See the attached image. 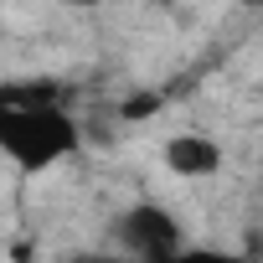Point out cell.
<instances>
[{
    "label": "cell",
    "mask_w": 263,
    "mask_h": 263,
    "mask_svg": "<svg viewBox=\"0 0 263 263\" xmlns=\"http://www.w3.org/2000/svg\"><path fill=\"white\" fill-rule=\"evenodd\" d=\"M62 6H78V11H88V6H98V0H62Z\"/></svg>",
    "instance_id": "cell-5"
},
{
    "label": "cell",
    "mask_w": 263,
    "mask_h": 263,
    "mask_svg": "<svg viewBox=\"0 0 263 263\" xmlns=\"http://www.w3.org/2000/svg\"><path fill=\"white\" fill-rule=\"evenodd\" d=\"M83 145L78 119L47 93V88H6L0 93V150L21 176H42L57 171L62 160H72Z\"/></svg>",
    "instance_id": "cell-1"
},
{
    "label": "cell",
    "mask_w": 263,
    "mask_h": 263,
    "mask_svg": "<svg viewBox=\"0 0 263 263\" xmlns=\"http://www.w3.org/2000/svg\"><path fill=\"white\" fill-rule=\"evenodd\" d=\"M155 263H248L242 253H227V248H181L171 258H155Z\"/></svg>",
    "instance_id": "cell-4"
},
{
    "label": "cell",
    "mask_w": 263,
    "mask_h": 263,
    "mask_svg": "<svg viewBox=\"0 0 263 263\" xmlns=\"http://www.w3.org/2000/svg\"><path fill=\"white\" fill-rule=\"evenodd\" d=\"M160 155H165V171L181 181H206L222 171V145L212 135H171Z\"/></svg>",
    "instance_id": "cell-3"
},
{
    "label": "cell",
    "mask_w": 263,
    "mask_h": 263,
    "mask_svg": "<svg viewBox=\"0 0 263 263\" xmlns=\"http://www.w3.org/2000/svg\"><path fill=\"white\" fill-rule=\"evenodd\" d=\"M242 6H253V11H263V0H242Z\"/></svg>",
    "instance_id": "cell-6"
},
{
    "label": "cell",
    "mask_w": 263,
    "mask_h": 263,
    "mask_svg": "<svg viewBox=\"0 0 263 263\" xmlns=\"http://www.w3.org/2000/svg\"><path fill=\"white\" fill-rule=\"evenodd\" d=\"M114 242L129 253V263H155L186 248V227L165 201H135L114 217Z\"/></svg>",
    "instance_id": "cell-2"
}]
</instances>
